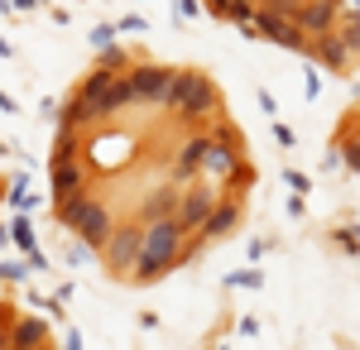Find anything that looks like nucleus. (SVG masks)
<instances>
[{
    "instance_id": "nucleus-5",
    "label": "nucleus",
    "mask_w": 360,
    "mask_h": 350,
    "mask_svg": "<svg viewBox=\"0 0 360 350\" xmlns=\"http://www.w3.org/2000/svg\"><path fill=\"white\" fill-rule=\"evenodd\" d=\"M101 259H106V269L115 278H125L139 259V226H115L111 235H106V245H101Z\"/></svg>"
},
{
    "instance_id": "nucleus-6",
    "label": "nucleus",
    "mask_w": 360,
    "mask_h": 350,
    "mask_svg": "<svg viewBox=\"0 0 360 350\" xmlns=\"http://www.w3.org/2000/svg\"><path fill=\"white\" fill-rule=\"evenodd\" d=\"M125 82H130V101H144V106H164L173 72H168V67H154V63H139L135 72H125Z\"/></svg>"
},
{
    "instance_id": "nucleus-7",
    "label": "nucleus",
    "mask_w": 360,
    "mask_h": 350,
    "mask_svg": "<svg viewBox=\"0 0 360 350\" xmlns=\"http://www.w3.org/2000/svg\"><path fill=\"white\" fill-rule=\"evenodd\" d=\"M217 202H221V192H217V188L178 192V216H173V221H178L183 231H202V221L212 216V207H217Z\"/></svg>"
},
{
    "instance_id": "nucleus-10",
    "label": "nucleus",
    "mask_w": 360,
    "mask_h": 350,
    "mask_svg": "<svg viewBox=\"0 0 360 350\" xmlns=\"http://www.w3.org/2000/svg\"><path fill=\"white\" fill-rule=\"evenodd\" d=\"M307 53L317 58L322 67H332V72H341V67L351 63V48H346L341 34H317V48H307Z\"/></svg>"
},
{
    "instance_id": "nucleus-13",
    "label": "nucleus",
    "mask_w": 360,
    "mask_h": 350,
    "mask_svg": "<svg viewBox=\"0 0 360 350\" xmlns=\"http://www.w3.org/2000/svg\"><path fill=\"white\" fill-rule=\"evenodd\" d=\"M82 183H86V173H82V163H77V159L53 163V192H58V197H72V192H82Z\"/></svg>"
},
{
    "instance_id": "nucleus-20",
    "label": "nucleus",
    "mask_w": 360,
    "mask_h": 350,
    "mask_svg": "<svg viewBox=\"0 0 360 350\" xmlns=\"http://www.w3.org/2000/svg\"><path fill=\"white\" fill-rule=\"evenodd\" d=\"M293 5H303V0H293Z\"/></svg>"
},
{
    "instance_id": "nucleus-15",
    "label": "nucleus",
    "mask_w": 360,
    "mask_h": 350,
    "mask_svg": "<svg viewBox=\"0 0 360 350\" xmlns=\"http://www.w3.org/2000/svg\"><path fill=\"white\" fill-rule=\"evenodd\" d=\"M77 149H82V135L77 130H58V144H53V163H68V159H77Z\"/></svg>"
},
{
    "instance_id": "nucleus-19",
    "label": "nucleus",
    "mask_w": 360,
    "mask_h": 350,
    "mask_svg": "<svg viewBox=\"0 0 360 350\" xmlns=\"http://www.w3.org/2000/svg\"><path fill=\"white\" fill-rule=\"evenodd\" d=\"M15 5H20V10H29V5H34V0H15Z\"/></svg>"
},
{
    "instance_id": "nucleus-12",
    "label": "nucleus",
    "mask_w": 360,
    "mask_h": 350,
    "mask_svg": "<svg viewBox=\"0 0 360 350\" xmlns=\"http://www.w3.org/2000/svg\"><path fill=\"white\" fill-rule=\"evenodd\" d=\"M236 226H240V202H217V207H212V216L202 221V231H207L212 240H217V235H231Z\"/></svg>"
},
{
    "instance_id": "nucleus-8",
    "label": "nucleus",
    "mask_w": 360,
    "mask_h": 350,
    "mask_svg": "<svg viewBox=\"0 0 360 350\" xmlns=\"http://www.w3.org/2000/svg\"><path fill=\"white\" fill-rule=\"evenodd\" d=\"M288 20L303 29V34H332V25H336V5H327V0H307V5H298Z\"/></svg>"
},
{
    "instance_id": "nucleus-4",
    "label": "nucleus",
    "mask_w": 360,
    "mask_h": 350,
    "mask_svg": "<svg viewBox=\"0 0 360 350\" xmlns=\"http://www.w3.org/2000/svg\"><path fill=\"white\" fill-rule=\"evenodd\" d=\"M250 25H255V39H264V44H278V48H298V53H307V34L293 25L288 15L269 10V5H264V10H259Z\"/></svg>"
},
{
    "instance_id": "nucleus-18",
    "label": "nucleus",
    "mask_w": 360,
    "mask_h": 350,
    "mask_svg": "<svg viewBox=\"0 0 360 350\" xmlns=\"http://www.w3.org/2000/svg\"><path fill=\"white\" fill-rule=\"evenodd\" d=\"M341 154H346V163L360 173V139H346V149H341Z\"/></svg>"
},
{
    "instance_id": "nucleus-1",
    "label": "nucleus",
    "mask_w": 360,
    "mask_h": 350,
    "mask_svg": "<svg viewBox=\"0 0 360 350\" xmlns=\"http://www.w3.org/2000/svg\"><path fill=\"white\" fill-rule=\"evenodd\" d=\"M183 226L168 216V221H149L144 231H139V259H135V278L139 283H154V278H164L173 264H178V254H183Z\"/></svg>"
},
{
    "instance_id": "nucleus-11",
    "label": "nucleus",
    "mask_w": 360,
    "mask_h": 350,
    "mask_svg": "<svg viewBox=\"0 0 360 350\" xmlns=\"http://www.w3.org/2000/svg\"><path fill=\"white\" fill-rule=\"evenodd\" d=\"M207 144H212L207 135L188 139V144L178 149V159H173V178H193V173H202V154H207Z\"/></svg>"
},
{
    "instance_id": "nucleus-14",
    "label": "nucleus",
    "mask_w": 360,
    "mask_h": 350,
    "mask_svg": "<svg viewBox=\"0 0 360 350\" xmlns=\"http://www.w3.org/2000/svg\"><path fill=\"white\" fill-rule=\"evenodd\" d=\"M139 212H144V221H168V216H178V192H173V188H164V192H149Z\"/></svg>"
},
{
    "instance_id": "nucleus-17",
    "label": "nucleus",
    "mask_w": 360,
    "mask_h": 350,
    "mask_svg": "<svg viewBox=\"0 0 360 350\" xmlns=\"http://www.w3.org/2000/svg\"><path fill=\"white\" fill-rule=\"evenodd\" d=\"M15 240H20L29 254H34V231H29V221H15Z\"/></svg>"
},
{
    "instance_id": "nucleus-2",
    "label": "nucleus",
    "mask_w": 360,
    "mask_h": 350,
    "mask_svg": "<svg viewBox=\"0 0 360 350\" xmlns=\"http://www.w3.org/2000/svg\"><path fill=\"white\" fill-rule=\"evenodd\" d=\"M58 221L63 226H72L77 235H82L91 249H101L106 235L115 231L111 212H106V202L101 197H91V192H72V197H58Z\"/></svg>"
},
{
    "instance_id": "nucleus-16",
    "label": "nucleus",
    "mask_w": 360,
    "mask_h": 350,
    "mask_svg": "<svg viewBox=\"0 0 360 350\" xmlns=\"http://www.w3.org/2000/svg\"><path fill=\"white\" fill-rule=\"evenodd\" d=\"M341 39H346V48H351V53H360V10L351 15V25L341 29Z\"/></svg>"
},
{
    "instance_id": "nucleus-3",
    "label": "nucleus",
    "mask_w": 360,
    "mask_h": 350,
    "mask_svg": "<svg viewBox=\"0 0 360 350\" xmlns=\"http://www.w3.org/2000/svg\"><path fill=\"white\" fill-rule=\"evenodd\" d=\"M164 106L178 110V115H188V120H202L207 110H217V86H212L207 72H173Z\"/></svg>"
},
{
    "instance_id": "nucleus-9",
    "label": "nucleus",
    "mask_w": 360,
    "mask_h": 350,
    "mask_svg": "<svg viewBox=\"0 0 360 350\" xmlns=\"http://www.w3.org/2000/svg\"><path fill=\"white\" fill-rule=\"evenodd\" d=\"M44 341H49V322H39V317L10 322V350H44Z\"/></svg>"
}]
</instances>
